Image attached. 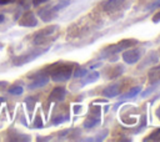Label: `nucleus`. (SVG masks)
Masks as SVG:
<instances>
[{
	"label": "nucleus",
	"instance_id": "nucleus-13",
	"mask_svg": "<svg viewBox=\"0 0 160 142\" xmlns=\"http://www.w3.org/2000/svg\"><path fill=\"white\" fill-rule=\"evenodd\" d=\"M141 91V87L140 86H135V87H132V88H130L126 93H124L122 96H121V98L122 100H126V98H131V97H135L139 92Z\"/></svg>",
	"mask_w": 160,
	"mask_h": 142
},
{
	"label": "nucleus",
	"instance_id": "nucleus-5",
	"mask_svg": "<svg viewBox=\"0 0 160 142\" xmlns=\"http://www.w3.org/2000/svg\"><path fill=\"white\" fill-rule=\"evenodd\" d=\"M100 107L92 106L91 111L89 112V117L84 121V127L85 128H92L100 123Z\"/></svg>",
	"mask_w": 160,
	"mask_h": 142
},
{
	"label": "nucleus",
	"instance_id": "nucleus-17",
	"mask_svg": "<svg viewBox=\"0 0 160 142\" xmlns=\"http://www.w3.org/2000/svg\"><path fill=\"white\" fill-rule=\"evenodd\" d=\"M145 141H160V128L155 130V131L150 135V137L145 138Z\"/></svg>",
	"mask_w": 160,
	"mask_h": 142
},
{
	"label": "nucleus",
	"instance_id": "nucleus-24",
	"mask_svg": "<svg viewBox=\"0 0 160 142\" xmlns=\"http://www.w3.org/2000/svg\"><path fill=\"white\" fill-rule=\"evenodd\" d=\"M12 0H0V5H4V4H9L11 2Z\"/></svg>",
	"mask_w": 160,
	"mask_h": 142
},
{
	"label": "nucleus",
	"instance_id": "nucleus-26",
	"mask_svg": "<svg viewBox=\"0 0 160 142\" xmlns=\"http://www.w3.org/2000/svg\"><path fill=\"white\" fill-rule=\"evenodd\" d=\"M1 21H4V16H2V15H0V22H1Z\"/></svg>",
	"mask_w": 160,
	"mask_h": 142
},
{
	"label": "nucleus",
	"instance_id": "nucleus-2",
	"mask_svg": "<svg viewBox=\"0 0 160 142\" xmlns=\"http://www.w3.org/2000/svg\"><path fill=\"white\" fill-rule=\"evenodd\" d=\"M138 44V40L136 39H125V40H121L119 41L118 44H114V45H109L106 46L105 49L101 50V57H109V56H112V55H116L131 46H135Z\"/></svg>",
	"mask_w": 160,
	"mask_h": 142
},
{
	"label": "nucleus",
	"instance_id": "nucleus-1",
	"mask_svg": "<svg viewBox=\"0 0 160 142\" xmlns=\"http://www.w3.org/2000/svg\"><path fill=\"white\" fill-rule=\"evenodd\" d=\"M46 71L50 73L51 80L55 82H62L68 81L72 72H74V65L72 64H65V62H58L46 69Z\"/></svg>",
	"mask_w": 160,
	"mask_h": 142
},
{
	"label": "nucleus",
	"instance_id": "nucleus-18",
	"mask_svg": "<svg viewBox=\"0 0 160 142\" xmlns=\"http://www.w3.org/2000/svg\"><path fill=\"white\" fill-rule=\"evenodd\" d=\"M9 93H11V95H21L22 93V87L21 86H14V87L9 88Z\"/></svg>",
	"mask_w": 160,
	"mask_h": 142
},
{
	"label": "nucleus",
	"instance_id": "nucleus-8",
	"mask_svg": "<svg viewBox=\"0 0 160 142\" xmlns=\"http://www.w3.org/2000/svg\"><path fill=\"white\" fill-rule=\"evenodd\" d=\"M19 25L20 26H25V27H32V26H36L38 25V20L35 17V15L32 12H26L22 19L19 21Z\"/></svg>",
	"mask_w": 160,
	"mask_h": 142
},
{
	"label": "nucleus",
	"instance_id": "nucleus-6",
	"mask_svg": "<svg viewBox=\"0 0 160 142\" xmlns=\"http://www.w3.org/2000/svg\"><path fill=\"white\" fill-rule=\"evenodd\" d=\"M56 30H58V26H56V25L48 26V27H45V29L40 30L39 32H36V34L34 35V36H35L34 42H35V44H42V42H44V40H45L48 36H50L52 32H55Z\"/></svg>",
	"mask_w": 160,
	"mask_h": 142
},
{
	"label": "nucleus",
	"instance_id": "nucleus-12",
	"mask_svg": "<svg viewBox=\"0 0 160 142\" xmlns=\"http://www.w3.org/2000/svg\"><path fill=\"white\" fill-rule=\"evenodd\" d=\"M120 92V88H119V85H110L108 87H105L102 90V96L105 97H115L118 96Z\"/></svg>",
	"mask_w": 160,
	"mask_h": 142
},
{
	"label": "nucleus",
	"instance_id": "nucleus-15",
	"mask_svg": "<svg viewBox=\"0 0 160 142\" xmlns=\"http://www.w3.org/2000/svg\"><path fill=\"white\" fill-rule=\"evenodd\" d=\"M122 72V67H120V66H112V67H110V71H109V78H114V77H116V76H119L120 73Z\"/></svg>",
	"mask_w": 160,
	"mask_h": 142
},
{
	"label": "nucleus",
	"instance_id": "nucleus-11",
	"mask_svg": "<svg viewBox=\"0 0 160 142\" xmlns=\"http://www.w3.org/2000/svg\"><path fill=\"white\" fill-rule=\"evenodd\" d=\"M149 82L151 85H156L160 82V65L154 66L149 71Z\"/></svg>",
	"mask_w": 160,
	"mask_h": 142
},
{
	"label": "nucleus",
	"instance_id": "nucleus-27",
	"mask_svg": "<svg viewBox=\"0 0 160 142\" xmlns=\"http://www.w3.org/2000/svg\"><path fill=\"white\" fill-rule=\"evenodd\" d=\"M1 85H5V82H2V81H0V86H1Z\"/></svg>",
	"mask_w": 160,
	"mask_h": 142
},
{
	"label": "nucleus",
	"instance_id": "nucleus-16",
	"mask_svg": "<svg viewBox=\"0 0 160 142\" xmlns=\"http://www.w3.org/2000/svg\"><path fill=\"white\" fill-rule=\"evenodd\" d=\"M86 73H88V70L84 69V67H78V69L72 72V75H74L75 78H82V77H85Z\"/></svg>",
	"mask_w": 160,
	"mask_h": 142
},
{
	"label": "nucleus",
	"instance_id": "nucleus-22",
	"mask_svg": "<svg viewBox=\"0 0 160 142\" xmlns=\"http://www.w3.org/2000/svg\"><path fill=\"white\" fill-rule=\"evenodd\" d=\"M152 22H155V24H158V22H160V11L155 14V16L152 17Z\"/></svg>",
	"mask_w": 160,
	"mask_h": 142
},
{
	"label": "nucleus",
	"instance_id": "nucleus-25",
	"mask_svg": "<svg viewBox=\"0 0 160 142\" xmlns=\"http://www.w3.org/2000/svg\"><path fill=\"white\" fill-rule=\"evenodd\" d=\"M156 116H158V118L160 120V106L156 108Z\"/></svg>",
	"mask_w": 160,
	"mask_h": 142
},
{
	"label": "nucleus",
	"instance_id": "nucleus-9",
	"mask_svg": "<svg viewBox=\"0 0 160 142\" xmlns=\"http://www.w3.org/2000/svg\"><path fill=\"white\" fill-rule=\"evenodd\" d=\"M66 96V90L64 87H55L51 93H50V97L49 100L50 101H55V102H59V101H62Z\"/></svg>",
	"mask_w": 160,
	"mask_h": 142
},
{
	"label": "nucleus",
	"instance_id": "nucleus-7",
	"mask_svg": "<svg viewBox=\"0 0 160 142\" xmlns=\"http://www.w3.org/2000/svg\"><path fill=\"white\" fill-rule=\"evenodd\" d=\"M125 0H106L104 4H102V9L104 11L106 12H114L116 10H119L122 4H124Z\"/></svg>",
	"mask_w": 160,
	"mask_h": 142
},
{
	"label": "nucleus",
	"instance_id": "nucleus-23",
	"mask_svg": "<svg viewBox=\"0 0 160 142\" xmlns=\"http://www.w3.org/2000/svg\"><path fill=\"white\" fill-rule=\"evenodd\" d=\"M45 1H48V0H32V5L34 6H38V5H40V4L45 2Z\"/></svg>",
	"mask_w": 160,
	"mask_h": 142
},
{
	"label": "nucleus",
	"instance_id": "nucleus-21",
	"mask_svg": "<svg viewBox=\"0 0 160 142\" xmlns=\"http://www.w3.org/2000/svg\"><path fill=\"white\" fill-rule=\"evenodd\" d=\"M34 127H42V122H41L40 116H38V117H36V120L34 121Z\"/></svg>",
	"mask_w": 160,
	"mask_h": 142
},
{
	"label": "nucleus",
	"instance_id": "nucleus-4",
	"mask_svg": "<svg viewBox=\"0 0 160 142\" xmlns=\"http://www.w3.org/2000/svg\"><path fill=\"white\" fill-rule=\"evenodd\" d=\"M141 55H142V49H126V51L122 52V60L125 64L128 65H134L136 64L140 59H141Z\"/></svg>",
	"mask_w": 160,
	"mask_h": 142
},
{
	"label": "nucleus",
	"instance_id": "nucleus-10",
	"mask_svg": "<svg viewBox=\"0 0 160 142\" xmlns=\"http://www.w3.org/2000/svg\"><path fill=\"white\" fill-rule=\"evenodd\" d=\"M48 82H49V77H48V76H45V75L36 76V77H35V80L29 85V90H34V88L42 87V86H45Z\"/></svg>",
	"mask_w": 160,
	"mask_h": 142
},
{
	"label": "nucleus",
	"instance_id": "nucleus-3",
	"mask_svg": "<svg viewBox=\"0 0 160 142\" xmlns=\"http://www.w3.org/2000/svg\"><path fill=\"white\" fill-rule=\"evenodd\" d=\"M46 51H48V49H35V50H31V51H29L28 54H24V55L19 56L16 60H14V64L18 65V66L24 65V64H26V62H30V61L35 60L36 57H39L40 55H42V54L46 52Z\"/></svg>",
	"mask_w": 160,
	"mask_h": 142
},
{
	"label": "nucleus",
	"instance_id": "nucleus-19",
	"mask_svg": "<svg viewBox=\"0 0 160 142\" xmlns=\"http://www.w3.org/2000/svg\"><path fill=\"white\" fill-rule=\"evenodd\" d=\"M158 7H160V0H156V1H154L152 4L148 5V6L145 7V10H146V11H152V10H155V9H158Z\"/></svg>",
	"mask_w": 160,
	"mask_h": 142
},
{
	"label": "nucleus",
	"instance_id": "nucleus-14",
	"mask_svg": "<svg viewBox=\"0 0 160 142\" xmlns=\"http://www.w3.org/2000/svg\"><path fill=\"white\" fill-rule=\"evenodd\" d=\"M85 76H86V78L81 82V86H80V87H82L84 85H88V83H91V82L96 81V80L99 78V72H95V71H94V72H91L90 75H88V73H86Z\"/></svg>",
	"mask_w": 160,
	"mask_h": 142
},
{
	"label": "nucleus",
	"instance_id": "nucleus-20",
	"mask_svg": "<svg viewBox=\"0 0 160 142\" xmlns=\"http://www.w3.org/2000/svg\"><path fill=\"white\" fill-rule=\"evenodd\" d=\"M68 120H69V117H61V116H58L56 118L52 120V123H54V125H59V123H62V122H65V121H68Z\"/></svg>",
	"mask_w": 160,
	"mask_h": 142
}]
</instances>
